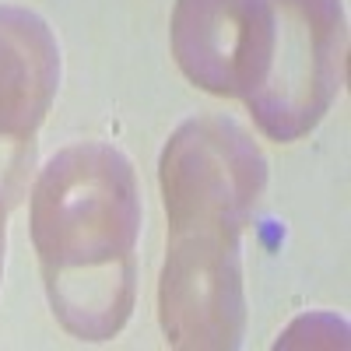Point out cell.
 <instances>
[{
    "instance_id": "6da1fadb",
    "label": "cell",
    "mask_w": 351,
    "mask_h": 351,
    "mask_svg": "<svg viewBox=\"0 0 351 351\" xmlns=\"http://www.w3.org/2000/svg\"><path fill=\"white\" fill-rule=\"evenodd\" d=\"M28 221L46 299L71 337L109 341L134 313L141 186L106 141L60 148L36 176Z\"/></svg>"
},
{
    "instance_id": "7a4b0ae2",
    "label": "cell",
    "mask_w": 351,
    "mask_h": 351,
    "mask_svg": "<svg viewBox=\"0 0 351 351\" xmlns=\"http://www.w3.org/2000/svg\"><path fill=\"white\" fill-rule=\"evenodd\" d=\"M271 71L246 102L253 123L271 141H299L330 112L348 74L344 0H271Z\"/></svg>"
},
{
    "instance_id": "3957f363",
    "label": "cell",
    "mask_w": 351,
    "mask_h": 351,
    "mask_svg": "<svg viewBox=\"0 0 351 351\" xmlns=\"http://www.w3.org/2000/svg\"><path fill=\"white\" fill-rule=\"evenodd\" d=\"M165 218L221 215L253 221L267 186V158L260 144L228 116H197L172 130L158 158Z\"/></svg>"
},
{
    "instance_id": "277c9868",
    "label": "cell",
    "mask_w": 351,
    "mask_h": 351,
    "mask_svg": "<svg viewBox=\"0 0 351 351\" xmlns=\"http://www.w3.org/2000/svg\"><path fill=\"white\" fill-rule=\"evenodd\" d=\"M169 46L186 81L221 99H250L274 56L271 0H176Z\"/></svg>"
},
{
    "instance_id": "5b68a950",
    "label": "cell",
    "mask_w": 351,
    "mask_h": 351,
    "mask_svg": "<svg viewBox=\"0 0 351 351\" xmlns=\"http://www.w3.org/2000/svg\"><path fill=\"white\" fill-rule=\"evenodd\" d=\"M64 74L60 43L43 14L0 4V186L21 204L36 162V134Z\"/></svg>"
},
{
    "instance_id": "8992f818",
    "label": "cell",
    "mask_w": 351,
    "mask_h": 351,
    "mask_svg": "<svg viewBox=\"0 0 351 351\" xmlns=\"http://www.w3.org/2000/svg\"><path fill=\"white\" fill-rule=\"evenodd\" d=\"M158 319L172 348H239L246 334L243 256H197L165 250L158 278Z\"/></svg>"
},
{
    "instance_id": "52a82bcc",
    "label": "cell",
    "mask_w": 351,
    "mask_h": 351,
    "mask_svg": "<svg viewBox=\"0 0 351 351\" xmlns=\"http://www.w3.org/2000/svg\"><path fill=\"white\" fill-rule=\"evenodd\" d=\"M11 197L0 186V278H4V253H8V215H11Z\"/></svg>"
}]
</instances>
